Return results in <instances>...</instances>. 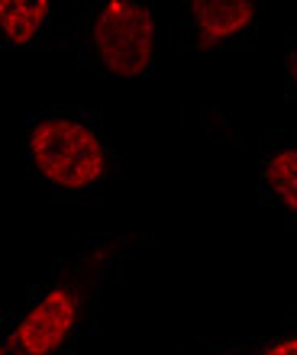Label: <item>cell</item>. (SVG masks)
<instances>
[{"label": "cell", "mask_w": 297, "mask_h": 355, "mask_svg": "<svg viewBox=\"0 0 297 355\" xmlns=\"http://www.w3.org/2000/svg\"><path fill=\"white\" fill-rule=\"evenodd\" d=\"M36 168L58 187H87L107 168L103 146L87 126L74 120H42L29 136Z\"/></svg>", "instance_id": "6da1fadb"}, {"label": "cell", "mask_w": 297, "mask_h": 355, "mask_svg": "<svg viewBox=\"0 0 297 355\" xmlns=\"http://www.w3.org/2000/svg\"><path fill=\"white\" fill-rule=\"evenodd\" d=\"M94 46L107 71L120 78L142 75L155 49L152 10L133 0H110L94 23Z\"/></svg>", "instance_id": "7a4b0ae2"}, {"label": "cell", "mask_w": 297, "mask_h": 355, "mask_svg": "<svg viewBox=\"0 0 297 355\" xmlns=\"http://www.w3.org/2000/svg\"><path fill=\"white\" fill-rule=\"evenodd\" d=\"M78 320V304L68 291H52L26 313V320L13 329L7 352L13 355H49L65 343L68 329Z\"/></svg>", "instance_id": "3957f363"}, {"label": "cell", "mask_w": 297, "mask_h": 355, "mask_svg": "<svg viewBox=\"0 0 297 355\" xmlns=\"http://www.w3.org/2000/svg\"><path fill=\"white\" fill-rule=\"evenodd\" d=\"M191 13L197 19V49L207 52L249 26L255 19V3L249 0H191Z\"/></svg>", "instance_id": "277c9868"}, {"label": "cell", "mask_w": 297, "mask_h": 355, "mask_svg": "<svg viewBox=\"0 0 297 355\" xmlns=\"http://www.w3.org/2000/svg\"><path fill=\"white\" fill-rule=\"evenodd\" d=\"M49 17V3L46 0H36V3H26V0H0V26H3V36L17 46H26L29 39L39 33V26L46 23Z\"/></svg>", "instance_id": "5b68a950"}, {"label": "cell", "mask_w": 297, "mask_h": 355, "mask_svg": "<svg viewBox=\"0 0 297 355\" xmlns=\"http://www.w3.org/2000/svg\"><path fill=\"white\" fill-rule=\"evenodd\" d=\"M265 181L278 194V200L297 214V149H285L269 162Z\"/></svg>", "instance_id": "8992f818"}, {"label": "cell", "mask_w": 297, "mask_h": 355, "mask_svg": "<svg viewBox=\"0 0 297 355\" xmlns=\"http://www.w3.org/2000/svg\"><path fill=\"white\" fill-rule=\"evenodd\" d=\"M262 355H297V339H285V343H275Z\"/></svg>", "instance_id": "52a82bcc"}, {"label": "cell", "mask_w": 297, "mask_h": 355, "mask_svg": "<svg viewBox=\"0 0 297 355\" xmlns=\"http://www.w3.org/2000/svg\"><path fill=\"white\" fill-rule=\"evenodd\" d=\"M288 65H291V75H294V81H297V49L288 55Z\"/></svg>", "instance_id": "ba28073f"}]
</instances>
